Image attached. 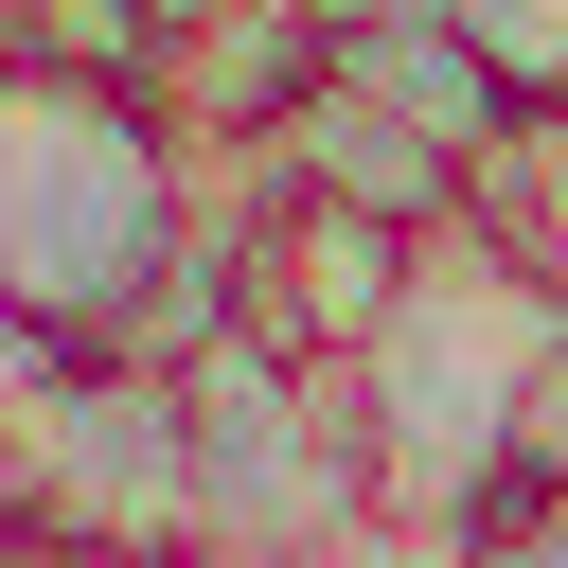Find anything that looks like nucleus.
<instances>
[{
  "label": "nucleus",
  "mask_w": 568,
  "mask_h": 568,
  "mask_svg": "<svg viewBox=\"0 0 568 568\" xmlns=\"http://www.w3.org/2000/svg\"><path fill=\"white\" fill-rule=\"evenodd\" d=\"M408 248H426V231H390V213H337V195L266 178V213L231 231V320H248L266 355H302V373H355V337L390 320Z\"/></svg>",
  "instance_id": "39448f33"
},
{
  "label": "nucleus",
  "mask_w": 568,
  "mask_h": 568,
  "mask_svg": "<svg viewBox=\"0 0 568 568\" xmlns=\"http://www.w3.org/2000/svg\"><path fill=\"white\" fill-rule=\"evenodd\" d=\"M160 0H0V71H71V89H142Z\"/></svg>",
  "instance_id": "0eeeda50"
},
{
  "label": "nucleus",
  "mask_w": 568,
  "mask_h": 568,
  "mask_svg": "<svg viewBox=\"0 0 568 568\" xmlns=\"http://www.w3.org/2000/svg\"><path fill=\"white\" fill-rule=\"evenodd\" d=\"M0 515L18 532H106V550H195L178 373H142V355H0Z\"/></svg>",
  "instance_id": "20e7f679"
},
{
  "label": "nucleus",
  "mask_w": 568,
  "mask_h": 568,
  "mask_svg": "<svg viewBox=\"0 0 568 568\" xmlns=\"http://www.w3.org/2000/svg\"><path fill=\"white\" fill-rule=\"evenodd\" d=\"M0 568H195V550H106V532H18L0 515Z\"/></svg>",
  "instance_id": "9b49d317"
},
{
  "label": "nucleus",
  "mask_w": 568,
  "mask_h": 568,
  "mask_svg": "<svg viewBox=\"0 0 568 568\" xmlns=\"http://www.w3.org/2000/svg\"><path fill=\"white\" fill-rule=\"evenodd\" d=\"M426 18H444L515 106H568V0H426Z\"/></svg>",
  "instance_id": "6e6552de"
},
{
  "label": "nucleus",
  "mask_w": 568,
  "mask_h": 568,
  "mask_svg": "<svg viewBox=\"0 0 568 568\" xmlns=\"http://www.w3.org/2000/svg\"><path fill=\"white\" fill-rule=\"evenodd\" d=\"M550 124H568V106H550Z\"/></svg>",
  "instance_id": "f8f14e48"
},
{
  "label": "nucleus",
  "mask_w": 568,
  "mask_h": 568,
  "mask_svg": "<svg viewBox=\"0 0 568 568\" xmlns=\"http://www.w3.org/2000/svg\"><path fill=\"white\" fill-rule=\"evenodd\" d=\"M178 479H195V568H355L373 550V444L355 390L213 320L178 355Z\"/></svg>",
  "instance_id": "7ed1b4c3"
},
{
  "label": "nucleus",
  "mask_w": 568,
  "mask_h": 568,
  "mask_svg": "<svg viewBox=\"0 0 568 568\" xmlns=\"http://www.w3.org/2000/svg\"><path fill=\"white\" fill-rule=\"evenodd\" d=\"M568 302L479 231V213H444L426 248H408V284H390V320L355 337V444H373V532L390 550H444L497 479H515V390H532V337H550Z\"/></svg>",
  "instance_id": "f03ea898"
},
{
  "label": "nucleus",
  "mask_w": 568,
  "mask_h": 568,
  "mask_svg": "<svg viewBox=\"0 0 568 568\" xmlns=\"http://www.w3.org/2000/svg\"><path fill=\"white\" fill-rule=\"evenodd\" d=\"M515 479H550V497H568V320L532 337V390H515Z\"/></svg>",
  "instance_id": "9d476101"
},
{
  "label": "nucleus",
  "mask_w": 568,
  "mask_h": 568,
  "mask_svg": "<svg viewBox=\"0 0 568 568\" xmlns=\"http://www.w3.org/2000/svg\"><path fill=\"white\" fill-rule=\"evenodd\" d=\"M320 53H337V18H302V0H160L142 106L178 142H284V106L320 89Z\"/></svg>",
  "instance_id": "423d86ee"
},
{
  "label": "nucleus",
  "mask_w": 568,
  "mask_h": 568,
  "mask_svg": "<svg viewBox=\"0 0 568 568\" xmlns=\"http://www.w3.org/2000/svg\"><path fill=\"white\" fill-rule=\"evenodd\" d=\"M178 124L142 89L0 71V355H124L178 266Z\"/></svg>",
  "instance_id": "f257e3e1"
},
{
  "label": "nucleus",
  "mask_w": 568,
  "mask_h": 568,
  "mask_svg": "<svg viewBox=\"0 0 568 568\" xmlns=\"http://www.w3.org/2000/svg\"><path fill=\"white\" fill-rule=\"evenodd\" d=\"M444 568H568V497H550V479H497V497L444 532Z\"/></svg>",
  "instance_id": "1a4fd4ad"
}]
</instances>
